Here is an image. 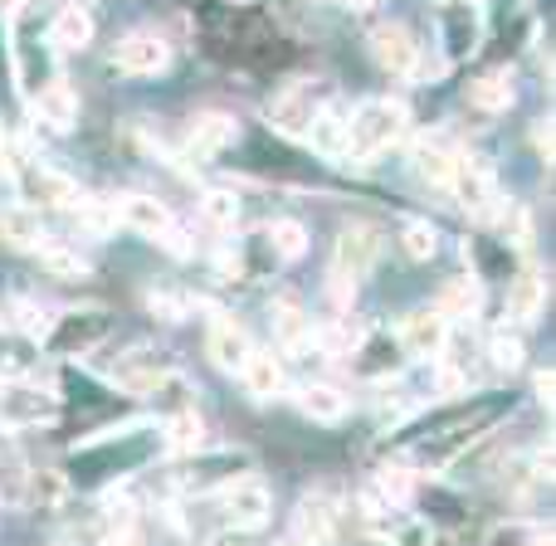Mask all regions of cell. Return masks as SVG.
Listing matches in <instances>:
<instances>
[{
    "label": "cell",
    "mask_w": 556,
    "mask_h": 546,
    "mask_svg": "<svg viewBox=\"0 0 556 546\" xmlns=\"http://www.w3.org/2000/svg\"><path fill=\"white\" fill-rule=\"evenodd\" d=\"M405 132H410L405 103H395V98H371V103H362L356 117H346V156L376 162V156L391 152Z\"/></svg>",
    "instance_id": "6da1fadb"
},
{
    "label": "cell",
    "mask_w": 556,
    "mask_h": 546,
    "mask_svg": "<svg viewBox=\"0 0 556 546\" xmlns=\"http://www.w3.org/2000/svg\"><path fill=\"white\" fill-rule=\"evenodd\" d=\"M220 518L235 532H260L274 518V493L260 479H235L220 488Z\"/></svg>",
    "instance_id": "7a4b0ae2"
},
{
    "label": "cell",
    "mask_w": 556,
    "mask_h": 546,
    "mask_svg": "<svg viewBox=\"0 0 556 546\" xmlns=\"http://www.w3.org/2000/svg\"><path fill=\"white\" fill-rule=\"evenodd\" d=\"M444 191L459 201V211L479 215V220H489L493 205H498V186H493V172L483 162H473V156H454V172H450V186Z\"/></svg>",
    "instance_id": "3957f363"
},
{
    "label": "cell",
    "mask_w": 556,
    "mask_h": 546,
    "mask_svg": "<svg viewBox=\"0 0 556 546\" xmlns=\"http://www.w3.org/2000/svg\"><path fill=\"white\" fill-rule=\"evenodd\" d=\"M54 410H59V395L45 391V385H25V381L0 385V424H10V430H35Z\"/></svg>",
    "instance_id": "277c9868"
},
{
    "label": "cell",
    "mask_w": 556,
    "mask_h": 546,
    "mask_svg": "<svg viewBox=\"0 0 556 546\" xmlns=\"http://www.w3.org/2000/svg\"><path fill=\"white\" fill-rule=\"evenodd\" d=\"M401 346L415 356V361H434L450 346V317L440 307H415V313L401 317Z\"/></svg>",
    "instance_id": "5b68a950"
},
{
    "label": "cell",
    "mask_w": 556,
    "mask_h": 546,
    "mask_svg": "<svg viewBox=\"0 0 556 546\" xmlns=\"http://www.w3.org/2000/svg\"><path fill=\"white\" fill-rule=\"evenodd\" d=\"M376 254H381V234H376L371 225H346V230L337 234L332 274L346 278V283H362V278L376 269Z\"/></svg>",
    "instance_id": "8992f818"
},
{
    "label": "cell",
    "mask_w": 556,
    "mask_h": 546,
    "mask_svg": "<svg viewBox=\"0 0 556 546\" xmlns=\"http://www.w3.org/2000/svg\"><path fill=\"white\" fill-rule=\"evenodd\" d=\"M113 64L123 68V74H132V78H152V74H162V68L172 64V45H166L162 35H152V29H132V35L117 39Z\"/></svg>",
    "instance_id": "52a82bcc"
},
{
    "label": "cell",
    "mask_w": 556,
    "mask_h": 546,
    "mask_svg": "<svg viewBox=\"0 0 556 546\" xmlns=\"http://www.w3.org/2000/svg\"><path fill=\"white\" fill-rule=\"evenodd\" d=\"M323 98H327V88H317L313 78L293 84L274 103V127L283 137H307V132H313V123H317V113H323Z\"/></svg>",
    "instance_id": "ba28073f"
},
{
    "label": "cell",
    "mask_w": 556,
    "mask_h": 546,
    "mask_svg": "<svg viewBox=\"0 0 556 546\" xmlns=\"http://www.w3.org/2000/svg\"><path fill=\"white\" fill-rule=\"evenodd\" d=\"M113 215H117V225H127L132 234H147L152 244H162V234L176 225L172 211H166L156 195H142V191L117 195V201H113Z\"/></svg>",
    "instance_id": "9c48e42d"
},
{
    "label": "cell",
    "mask_w": 556,
    "mask_h": 546,
    "mask_svg": "<svg viewBox=\"0 0 556 546\" xmlns=\"http://www.w3.org/2000/svg\"><path fill=\"white\" fill-rule=\"evenodd\" d=\"M371 54L386 74H401V78H415L420 74V45L410 39L405 25H381L371 35Z\"/></svg>",
    "instance_id": "30bf717a"
},
{
    "label": "cell",
    "mask_w": 556,
    "mask_h": 546,
    "mask_svg": "<svg viewBox=\"0 0 556 546\" xmlns=\"http://www.w3.org/2000/svg\"><path fill=\"white\" fill-rule=\"evenodd\" d=\"M205 352H211V361L220 366V371H240L244 356H250V332H244V322H235L230 313H211V332H205Z\"/></svg>",
    "instance_id": "8fae6325"
},
{
    "label": "cell",
    "mask_w": 556,
    "mask_h": 546,
    "mask_svg": "<svg viewBox=\"0 0 556 546\" xmlns=\"http://www.w3.org/2000/svg\"><path fill=\"white\" fill-rule=\"evenodd\" d=\"M244 381V391H250V401H278V395L288 391V376H283V361H278L274 352H254L244 356V366L235 371Z\"/></svg>",
    "instance_id": "7c38bea8"
},
{
    "label": "cell",
    "mask_w": 556,
    "mask_h": 546,
    "mask_svg": "<svg viewBox=\"0 0 556 546\" xmlns=\"http://www.w3.org/2000/svg\"><path fill=\"white\" fill-rule=\"evenodd\" d=\"M0 244L5 250H39L45 244V225H39L35 205H25V201L0 205Z\"/></svg>",
    "instance_id": "4fadbf2b"
},
{
    "label": "cell",
    "mask_w": 556,
    "mask_h": 546,
    "mask_svg": "<svg viewBox=\"0 0 556 546\" xmlns=\"http://www.w3.org/2000/svg\"><path fill=\"white\" fill-rule=\"evenodd\" d=\"M508 307H513V322H538L542 317V307H547V274L538 264H522V274L513 278Z\"/></svg>",
    "instance_id": "5bb4252c"
},
{
    "label": "cell",
    "mask_w": 556,
    "mask_h": 546,
    "mask_svg": "<svg viewBox=\"0 0 556 546\" xmlns=\"http://www.w3.org/2000/svg\"><path fill=\"white\" fill-rule=\"evenodd\" d=\"M29 195H35L39 205H49V211H74V205L84 201L74 176L54 172V166H35V172H29Z\"/></svg>",
    "instance_id": "9a60e30c"
},
{
    "label": "cell",
    "mask_w": 556,
    "mask_h": 546,
    "mask_svg": "<svg viewBox=\"0 0 556 546\" xmlns=\"http://www.w3.org/2000/svg\"><path fill=\"white\" fill-rule=\"evenodd\" d=\"M49 35H54L59 49H88V39H93V10H88L84 0L59 5L54 20H49Z\"/></svg>",
    "instance_id": "2e32d148"
},
{
    "label": "cell",
    "mask_w": 556,
    "mask_h": 546,
    "mask_svg": "<svg viewBox=\"0 0 556 546\" xmlns=\"http://www.w3.org/2000/svg\"><path fill=\"white\" fill-rule=\"evenodd\" d=\"M332 537H337L332 508H327L323 498H303V503H298V512H293V542H303V546H327Z\"/></svg>",
    "instance_id": "e0dca14e"
},
{
    "label": "cell",
    "mask_w": 556,
    "mask_h": 546,
    "mask_svg": "<svg viewBox=\"0 0 556 546\" xmlns=\"http://www.w3.org/2000/svg\"><path fill=\"white\" fill-rule=\"evenodd\" d=\"M469 103L479 107V113H508V107L518 103V78H513L508 68H493V74L473 78Z\"/></svg>",
    "instance_id": "ac0fdd59"
},
{
    "label": "cell",
    "mask_w": 556,
    "mask_h": 546,
    "mask_svg": "<svg viewBox=\"0 0 556 546\" xmlns=\"http://www.w3.org/2000/svg\"><path fill=\"white\" fill-rule=\"evenodd\" d=\"M235 137H240L235 117H225V113H201V117L191 123V137H186V147H191V156H215L220 147H230Z\"/></svg>",
    "instance_id": "d6986e66"
},
{
    "label": "cell",
    "mask_w": 556,
    "mask_h": 546,
    "mask_svg": "<svg viewBox=\"0 0 556 546\" xmlns=\"http://www.w3.org/2000/svg\"><path fill=\"white\" fill-rule=\"evenodd\" d=\"M410 166H415V176H420L425 186H450V172H454V152L440 142V137H420L415 142V156H410Z\"/></svg>",
    "instance_id": "ffe728a7"
},
{
    "label": "cell",
    "mask_w": 556,
    "mask_h": 546,
    "mask_svg": "<svg viewBox=\"0 0 556 546\" xmlns=\"http://www.w3.org/2000/svg\"><path fill=\"white\" fill-rule=\"evenodd\" d=\"M298 410H303L307 420L332 424V420H342V415H346V395L337 391V385H327V381H313V385H303V391H298Z\"/></svg>",
    "instance_id": "44dd1931"
},
{
    "label": "cell",
    "mask_w": 556,
    "mask_h": 546,
    "mask_svg": "<svg viewBox=\"0 0 556 546\" xmlns=\"http://www.w3.org/2000/svg\"><path fill=\"white\" fill-rule=\"evenodd\" d=\"M39 123L54 127V132H68L78 123V93L68 84H49L39 93Z\"/></svg>",
    "instance_id": "7402d4cb"
},
{
    "label": "cell",
    "mask_w": 556,
    "mask_h": 546,
    "mask_svg": "<svg viewBox=\"0 0 556 546\" xmlns=\"http://www.w3.org/2000/svg\"><path fill=\"white\" fill-rule=\"evenodd\" d=\"M483 546H556V537H552L547 522L513 518V522H498V528H489Z\"/></svg>",
    "instance_id": "603a6c76"
},
{
    "label": "cell",
    "mask_w": 556,
    "mask_h": 546,
    "mask_svg": "<svg viewBox=\"0 0 556 546\" xmlns=\"http://www.w3.org/2000/svg\"><path fill=\"white\" fill-rule=\"evenodd\" d=\"M483 307V283L479 278H450L440 288V313L444 317H479Z\"/></svg>",
    "instance_id": "cb8c5ba5"
},
{
    "label": "cell",
    "mask_w": 556,
    "mask_h": 546,
    "mask_svg": "<svg viewBox=\"0 0 556 546\" xmlns=\"http://www.w3.org/2000/svg\"><path fill=\"white\" fill-rule=\"evenodd\" d=\"M317 346H323V356H332V361H346L352 352H362V327H356L352 317H332V322L317 332Z\"/></svg>",
    "instance_id": "d4e9b609"
},
{
    "label": "cell",
    "mask_w": 556,
    "mask_h": 546,
    "mask_svg": "<svg viewBox=\"0 0 556 546\" xmlns=\"http://www.w3.org/2000/svg\"><path fill=\"white\" fill-rule=\"evenodd\" d=\"M489 352H493V366H498V371H518V366L528 361V342H522L518 322H503V327H493V337H489Z\"/></svg>",
    "instance_id": "484cf974"
},
{
    "label": "cell",
    "mask_w": 556,
    "mask_h": 546,
    "mask_svg": "<svg viewBox=\"0 0 556 546\" xmlns=\"http://www.w3.org/2000/svg\"><path fill=\"white\" fill-rule=\"evenodd\" d=\"M313 147L323 156H332V162H346V117H337V113H317V123H313Z\"/></svg>",
    "instance_id": "4316f807"
},
{
    "label": "cell",
    "mask_w": 556,
    "mask_h": 546,
    "mask_svg": "<svg viewBox=\"0 0 556 546\" xmlns=\"http://www.w3.org/2000/svg\"><path fill=\"white\" fill-rule=\"evenodd\" d=\"M205 444V420L201 415H172L166 420V449H176V454H191V449H201Z\"/></svg>",
    "instance_id": "83f0119b"
},
{
    "label": "cell",
    "mask_w": 556,
    "mask_h": 546,
    "mask_svg": "<svg viewBox=\"0 0 556 546\" xmlns=\"http://www.w3.org/2000/svg\"><path fill=\"white\" fill-rule=\"evenodd\" d=\"M274 337L288 346V352H307V322H303V313H298V303L274 307Z\"/></svg>",
    "instance_id": "f1b7e54d"
},
{
    "label": "cell",
    "mask_w": 556,
    "mask_h": 546,
    "mask_svg": "<svg viewBox=\"0 0 556 546\" xmlns=\"http://www.w3.org/2000/svg\"><path fill=\"white\" fill-rule=\"evenodd\" d=\"M240 211H244V205H240V195H235V191H220V186H215V191L201 195V215L215 225V230H235Z\"/></svg>",
    "instance_id": "f546056e"
},
{
    "label": "cell",
    "mask_w": 556,
    "mask_h": 546,
    "mask_svg": "<svg viewBox=\"0 0 556 546\" xmlns=\"http://www.w3.org/2000/svg\"><path fill=\"white\" fill-rule=\"evenodd\" d=\"M410 483H415V473L405 469V464H386V469L376 473V498H381L386 508H401V503L410 498Z\"/></svg>",
    "instance_id": "4dcf8cb0"
},
{
    "label": "cell",
    "mask_w": 556,
    "mask_h": 546,
    "mask_svg": "<svg viewBox=\"0 0 556 546\" xmlns=\"http://www.w3.org/2000/svg\"><path fill=\"white\" fill-rule=\"evenodd\" d=\"M269 244H274L278 259L293 264V259H303V254H307V230L298 220H274L269 225Z\"/></svg>",
    "instance_id": "1f68e13d"
},
{
    "label": "cell",
    "mask_w": 556,
    "mask_h": 546,
    "mask_svg": "<svg viewBox=\"0 0 556 546\" xmlns=\"http://www.w3.org/2000/svg\"><path fill=\"white\" fill-rule=\"evenodd\" d=\"M401 244H405V254H410L415 264H425V259H434V254H440V234H434L430 220H405Z\"/></svg>",
    "instance_id": "d6a6232c"
},
{
    "label": "cell",
    "mask_w": 556,
    "mask_h": 546,
    "mask_svg": "<svg viewBox=\"0 0 556 546\" xmlns=\"http://www.w3.org/2000/svg\"><path fill=\"white\" fill-rule=\"evenodd\" d=\"M39 259H45V269L54 274V278H64V283H78V278H88L93 269H88V259L78 250H45V244H39Z\"/></svg>",
    "instance_id": "836d02e7"
},
{
    "label": "cell",
    "mask_w": 556,
    "mask_h": 546,
    "mask_svg": "<svg viewBox=\"0 0 556 546\" xmlns=\"http://www.w3.org/2000/svg\"><path fill=\"white\" fill-rule=\"evenodd\" d=\"M74 211H78V225H84V230H93L98 240H103V234H108V230H113V225H117L113 205H93V201H78Z\"/></svg>",
    "instance_id": "e575fe53"
},
{
    "label": "cell",
    "mask_w": 556,
    "mask_h": 546,
    "mask_svg": "<svg viewBox=\"0 0 556 546\" xmlns=\"http://www.w3.org/2000/svg\"><path fill=\"white\" fill-rule=\"evenodd\" d=\"M152 313L166 317V322H181V317H186V297L181 293H162V288H156V293H152Z\"/></svg>",
    "instance_id": "d590c367"
},
{
    "label": "cell",
    "mask_w": 556,
    "mask_h": 546,
    "mask_svg": "<svg viewBox=\"0 0 556 546\" xmlns=\"http://www.w3.org/2000/svg\"><path fill=\"white\" fill-rule=\"evenodd\" d=\"M503 234H508L513 244H528V211H522V205L503 215Z\"/></svg>",
    "instance_id": "8d00e7d4"
},
{
    "label": "cell",
    "mask_w": 556,
    "mask_h": 546,
    "mask_svg": "<svg viewBox=\"0 0 556 546\" xmlns=\"http://www.w3.org/2000/svg\"><path fill=\"white\" fill-rule=\"evenodd\" d=\"M103 546H147V542H142V532H137V528H117Z\"/></svg>",
    "instance_id": "74e56055"
},
{
    "label": "cell",
    "mask_w": 556,
    "mask_h": 546,
    "mask_svg": "<svg viewBox=\"0 0 556 546\" xmlns=\"http://www.w3.org/2000/svg\"><path fill=\"white\" fill-rule=\"evenodd\" d=\"M552 385H556V376L552 371H538V401L542 405H552Z\"/></svg>",
    "instance_id": "f35d334b"
},
{
    "label": "cell",
    "mask_w": 556,
    "mask_h": 546,
    "mask_svg": "<svg viewBox=\"0 0 556 546\" xmlns=\"http://www.w3.org/2000/svg\"><path fill=\"white\" fill-rule=\"evenodd\" d=\"M15 176V156H10V147L0 142V181H10Z\"/></svg>",
    "instance_id": "ab89813d"
},
{
    "label": "cell",
    "mask_w": 556,
    "mask_h": 546,
    "mask_svg": "<svg viewBox=\"0 0 556 546\" xmlns=\"http://www.w3.org/2000/svg\"><path fill=\"white\" fill-rule=\"evenodd\" d=\"M220 546H235V542H220Z\"/></svg>",
    "instance_id": "60d3db41"
}]
</instances>
